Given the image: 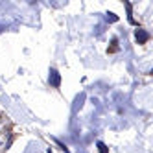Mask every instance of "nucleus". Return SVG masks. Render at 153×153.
Listing matches in <instances>:
<instances>
[{
    "instance_id": "nucleus-2",
    "label": "nucleus",
    "mask_w": 153,
    "mask_h": 153,
    "mask_svg": "<svg viewBox=\"0 0 153 153\" xmlns=\"http://www.w3.org/2000/svg\"><path fill=\"white\" fill-rule=\"evenodd\" d=\"M135 37H137V41L140 42V45H144V42L149 39V33L146 30H137V33H135Z\"/></svg>"
},
{
    "instance_id": "nucleus-4",
    "label": "nucleus",
    "mask_w": 153,
    "mask_h": 153,
    "mask_svg": "<svg viewBox=\"0 0 153 153\" xmlns=\"http://www.w3.org/2000/svg\"><path fill=\"white\" fill-rule=\"evenodd\" d=\"M98 148H100V153H107V146L103 142H98Z\"/></svg>"
},
{
    "instance_id": "nucleus-3",
    "label": "nucleus",
    "mask_w": 153,
    "mask_h": 153,
    "mask_svg": "<svg viewBox=\"0 0 153 153\" xmlns=\"http://www.w3.org/2000/svg\"><path fill=\"white\" fill-rule=\"evenodd\" d=\"M105 20H107V22H116V20H118V17H116L114 13H107Z\"/></svg>"
},
{
    "instance_id": "nucleus-1",
    "label": "nucleus",
    "mask_w": 153,
    "mask_h": 153,
    "mask_svg": "<svg viewBox=\"0 0 153 153\" xmlns=\"http://www.w3.org/2000/svg\"><path fill=\"white\" fill-rule=\"evenodd\" d=\"M48 79H50V85L52 87H57L61 85V76H59V72L56 70V68H50V76H48Z\"/></svg>"
}]
</instances>
